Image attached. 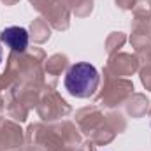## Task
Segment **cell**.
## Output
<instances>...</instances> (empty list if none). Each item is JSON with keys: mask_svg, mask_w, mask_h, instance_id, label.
Segmentation results:
<instances>
[{"mask_svg": "<svg viewBox=\"0 0 151 151\" xmlns=\"http://www.w3.org/2000/svg\"><path fill=\"white\" fill-rule=\"evenodd\" d=\"M99 83H100L99 70L88 62H79L70 65V69L65 74V88L76 99H88L95 95Z\"/></svg>", "mask_w": 151, "mask_h": 151, "instance_id": "1", "label": "cell"}, {"mask_svg": "<svg viewBox=\"0 0 151 151\" xmlns=\"http://www.w3.org/2000/svg\"><path fill=\"white\" fill-rule=\"evenodd\" d=\"M0 40L14 53H25L30 39H28V32L23 27H7L2 30Z\"/></svg>", "mask_w": 151, "mask_h": 151, "instance_id": "2", "label": "cell"}, {"mask_svg": "<svg viewBox=\"0 0 151 151\" xmlns=\"http://www.w3.org/2000/svg\"><path fill=\"white\" fill-rule=\"evenodd\" d=\"M2 56H4V51H2V46H0V63H2Z\"/></svg>", "mask_w": 151, "mask_h": 151, "instance_id": "3", "label": "cell"}]
</instances>
